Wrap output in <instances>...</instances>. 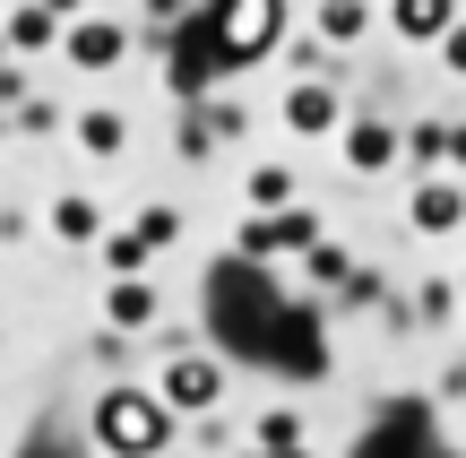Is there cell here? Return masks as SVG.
Returning a JSON list of instances; mask_svg holds the SVG:
<instances>
[{
    "label": "cell",
    "instance_id": "obj_8",
    "mask_svg": "<svg viewBox=\"0 0 466 458\" xmlns=\"http://www.w3.org/2000/svg\"><path fill=\"white\" fill-rule=\"evenodd\" d=\"M156 321H165V286L156 277H113L104 286V329L113 338H156Z\"/></svg>",
    "mask_w": 466,
    "mask_h": 458
},
{
    "label": "cell",
    "instance_id": "obj_2",
    "mask_svg": "<svg viewBox=\"0 0 466 458\" xmlns=\"http://www.w3.org/2000/svg\"><path fill=\"white\" fill-rule=\"evenodd\" d=\"M182 442V424L165 415L156 390H104L96 398V450L104 458H165Z\"/></svg>",
    "mask_w": 466,
    "mask_h": 458
},
{
    "label": "cell",
    "instance_id": "obj_22",
    "mask_svg": "<svg viewBox=\"0 0 466 458\" xmlns=\"http://www.w3.org/2000/svg\"><path fill=\"white\" fill-rule=\"evenodd\" d=\"M458 311H466V277H458Z\"/></svg>",
    "mask_w": 466,
    "mask_h": 458
},
{
    "label": "cell",
    "instance_id": "obj_5",
    "mask_svg": "<svg viewBox=\"0 0 466 458\" xmlns=\"http://www.w3.org/2000/svg\"><path fill=\"white\" fill-rule=\"evenodd\" d=\"M337 148H346V173H354V182H371V173H398V156H406V130H398V113L363 104V113H346Z\"/></svg>",
    "mask_w": 466,
    "mask_h": 458
},
{
    "label": "cell",
    "instance_id": "obj_9",
    "mask_svg": "<svg viewBox=\"0 0 466 458\" xmlns=\"http://www.w3.org/2000/svg\"><path fill=\"white\" fill-rule=\"evenodd\" d=\"M450 17H466V0H380V26L398 35V52H432Z\"/></svg>",
    "mask_w": 466,
    "mask_h": 458
},
{
    "label": "cell",
    "instance_id": "obj_13",
    "mask_svg": "<svg viewBox=\"0 0 466 458\" xmlns=\"http://www.w3.org/2000/svg\"><path fill=\"white\" fill-rule=\"evenodd\" d=\"M242 442L250 450H311V415H302V407H259L242 424Z\"/></svg>",
    "mask_w": 466,
    "mask_h": 458
},
{
    "label": "cell",
    "instance_id": "obj_18",
    "mask_svg": "<svg viewBox=\"0 0 466 458\" xmlns=\"http://www.w3.org/2000/svg\"><path fill=\"white\" fill-rule=\"evenodd\" d=\"M130 234L147 242V251H165V242H182V208H173V199H147V208H138V225H130Z\"/></svg>",
    "mask_w": 466,
    "mask_h": 458
},
{
    "label": "cell",
    "instance_id": "obj_10",
    "mask_svg": "<svg viewBox=\"0 0 466 458\" xmlns=\"http://www.w3.org/2000/svg\"><path fill=\"white\" fill-rule=\"evenodd\" d=\"M302 199V165L294 156H259V165H242V217H277V208Z\"/></svg>",
    "mask_w": 466,
    "mask_h": 458
},
{
    "label": "cell",
    "instance_id": "obj_16",
    "mask_svg": "<svg viewBox=\"0 0 466 458\" xmlns=\"http://www.w3.org/2000/svg\"><path fill=\"white\" fill-rule=\"evenodd\" d=\"M69 138H78L86 156H121V148H130V113L96 104V113H78V121H69Z\"/></svg>",
    "mask_w": 466,
    "mask_h": 458
},
{
    "label": "cell",
    "instance_id": "obj_3",
    "mask_svg": "<svg viewBox=\"0 0 466 458\" xmlns=\"http://www.w3.org/2000/svg\"><path fill=\"white\" fill-rule=\"evenodd\" d=\"M208 26H217V69H250L285 44V0H217Z\"/></svg>",
    "mask_w": 466,
    "mask_h": 458
},
{
    "label": "cell",
    "instance_id": "obj_23",
    "mask_svg": "<svg viewBox=\"0 0 466 458\" xmlns=\"http://www.w3.org/2000/svg\"><path fill=\"white\" fill-rule=\"evenodd\" d=\"M363 9H380V0H363Z\"/></svg>",
    "mask_w": 466,
    "mask_h": 458
},
{
    "label": "cell",
    "instance_id": "obj_1",
    "mask_svg": "<svg viewBox=\"0 0 466 458\" xmlns=\"http://www.w3.org/2000/svg\"><path fill=\"white\" fill-rule=\"evenodd\" d=\"M156 398H165L173 424H199V415H225L233 398V363L217 355V346H190V338H165V363H156L147 381Z\"/></svg>",
    "mask_w": 466,
    "mask_h": 458
},
{
    "label": "cell",
    "instance_id": "obj_20",
    "mask_svg": "<svg viewBox=\"0 0 466 458\" xmlns=\"http://www.w3.org/2000/svg\"><path fill=\"white\" fill-rule=\"evenodd\" d=\"M441 173H466V121L441 113Z\"/></svg>",
    "mask_w": 466,
    "mask_h": 458
},
{
    "label": "cell",
    "instance_id": "obj_7",
    "mask_svg": "<svg viewBox=\"0 0 466 458\" xmlns=\"http://www.w3.org/2000/svg\"><path fill=\"white\" fill-rule=\"evenodd\" d=\"M277 121H285V138H337L346 130V96H337L329 78H285Z\"/></svg>",
    "mask_w": 466,
    "mask_h": 458
},
{
    "label": "cell",
    "instance_id": "obj_19",
    "mask_svg": "<svg viewBox=\"0 0 466 458\" xmlns=\"http://www.w3.org/2000/svg\"><path fill=\"white\" fill-rule=\"evenodd\" d=\"M432 69L441 78H466V17H450V35L432 44Z\"/></svg>",
    "mask_w": 466,
    "mask_h": 458
},
{
    "label": "cell",
    "instance_id": "obj_14",
    "mask_svg": "<svg viewBox=\"0 0 466 458\" xmlns=\"http://www.w3.org/2000/svg\"><path fill=\"white\" fill-rule=\"evenodd\" d=\"M52 234H61L69 251H96L104 242V208L86 199V190H61V199H52Z\"/></svg>",
    "mask_w": 466,
    "mask_h": 458
},
{
    "label": "cell",
    "instance_id": "obj_6",
    "mask_svg": "<svg viewBox=\"0 0 466 458\" xmlns=\"http://www.w3.org/2000/svg\"><path fill=\"white\" fill-rule=\"evenodd\" d=\"M406 225H415L423 242L466 234V173H415V182H406Z\"/></svg>",
    "mask_w": 466,
    "mask_h": 458
},
{
    "label": "cell",
    "instance_id": "obj_12",
    "mask_svg": "<svg viewBox=\"0 0 466 458\" xmlns=\"http://www.w3.org/2000/svg\"><path fill=\"white\" fill-rule=\"evenodd\" d=\"M0 52H17V61H44V52H61V17H52L44 0L9 9V26H0Z\"/></svg>",
    "mask_w": 466,
    "mask_h": 458
},
{
    "label": "cell",
    "instance_id": "obj_11",
    "mask_svg": "<svg viewBox=\"0 0 466 458\" xmlns=\"http://www.w3.org/2000/svg\"><path fill=\"white\" fill-rule=\"evenodd\" d=\"M371 26H380V9H363V0H311V44L329 52H354Z\"/></svg>",
    "mask_w": 466,
    "mask_h": 458
},
{
    "label": "cell",
    "instance_id": "obj_15",
    "mask_svg": "<svg viewBox=\"0 0 466 458\" xmlns=\"http://www.w3.org/2000/svg\"><path fill=\"white\" fill-rule=\"evenodd\" d=\"M354 277V242L346 234H311L302 242V286H346Z\"/></svg>",
    "mask_w": 466,
    "mask_h": 458
},
{
    "label": "cell",
    "instance_id": "obj_17",
    "mask_svg": "<svg viewBox=\"0 0 466 458\" xmlns=\"http://www.w3.org/2000/svg\"><path fill=\"white\" fill-rule=\"evenodd\" d=\"M96 251H104V277H156V251L130 234V225H113V234L96 242Z\"/></svg>",
    "mask_w": 466,
    "mask_h": 458
},
{
    "label": "cell",
    "instance_id": "obj_4",
    "mask_svg": "<svg viewBox=\"0 0 466 458\" xmlns=\"http://www.w3.org/2000/svg\"><path fill=\"white\" fill-rule=\"evenodd\" d=\"M130 52H138V26H130V17H69V26H61V61L86 69V78H113Z\"/></svg>",
    "mask_w": 466,
    "mask_h": 458
},
{
    "label": "cell",
    "instance_id": "obj_21",
    "mask_svg": "<svg viewBox=\"0 0 466 458\" xmlns=\"http://www.w3.org/2000/svg\"><path fill=\"white\" fill-rule=\"evenodd\" d=\"M138 9H147V44H156L165 26H182V17H190V0H138Z\"/></svg>",
    "mask_w": 466,
    "mask_h": 458
}]
</instances>
